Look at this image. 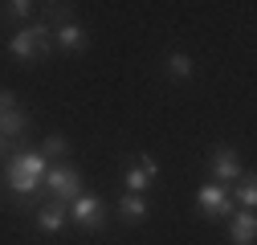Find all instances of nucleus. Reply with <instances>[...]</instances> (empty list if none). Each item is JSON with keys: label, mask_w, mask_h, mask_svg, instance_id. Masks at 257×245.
Here are the masks:
<instances>
[{"label": "nucleus", "mask_w": 257, "mask_h": 245, "mask_svg": "<svg viewBox=\"0 0 257 245\" xmlns=\"http://www.w3.org/2000/svg\"><path fill=\"white\" fill-rule=\"evenodd\" d=\"M45 172H49V164H45L41 151H17V156L5 164V188H9L13 196H25V200H29V196L41 192Z\"/></svg>", "instance_id": "1"}, {"label": "nucleus", "mask_w": 257, "mask_h": 245, "mask_svg": "<svg viewBox=\"0 0 257 245\" xmlns=\"http://www.w3.org/2000/svg\"><path fill=\"white\" fill-rule=\"evenodd\" d=\"M9 53L21 61V66H33V61H49L53 57V29L45 21L21 25L17 33L9 37Z\"/></svg>", "instance_id": "2"}, {"label": "nucleus", "mask_w": 257, "mask_h": 245, "mask_svg": "<svg viewBox=\"0 0 257 245\" xmlns=\"http://www.w3.org/2000/svg\"><path fill=\"white\" fill-rule=\"evenodd\" d=\"M86 192V180L82 172L70 164V160H61V164H49L45 180H41V192H37V204H70L74 196Z\"/></svg>", "instance_id": "3"}, {"label": "nucleus", "mask_w": 257, "mask_h": 245, "mask_svg": "<svg viewBox=\"0 0 257 245\" xmlns=\"http://www.w3.org/2000/svg\"><path fill=\"white\" fill-rule=\"evenodd\" d=\"M66 212H70V225L74 229H82V233H102L106 229V204H102V196H94V192H82V196H74L70 204H66Z\"/></svg>", "instance_id": "4"}, {"label": "nucleus", "mask_w": 257, "mask_h": 245, "mask_svg": "<svg viewBox=\"0 0 257 245\" xmlns=\"http://www.w3.org/2000/svg\"><path fill=\"white\" fill-rule=\"evenodd\" d=\"M196 212H204L208 221H229L233 217V196H229V188H224V184H200L196 188Z\"/></svg>", "instance_id": "5"}, {"label": "nucleus", "mask_w": 257, "mask_h": 245, "mask_svg": "<svg viewBox=\"0 0 257 245\" xmlns=\"http://www.w3.org/2000/svg\"><path fill=\"white\" fill-rule=\"evenodd\" d=\"M25 131H29V114L17 106V94H13V90H0V139L13 143V139H21Z\"/></svg>", "instance_id": "6"}, {"label": "nucleus", "mask_w": 257, "mask_h": 245, "mask_svg": "<svg viewBox=\"0 0 257 245\" xmlns=\"http://www.w3.org/2000/svg\"><path fill=\"white\" fill-rule=\"evenodd\" d=\"M208 172H212V184H237L245 176L241 168V156H237V147H212V156H208Z\"/></svg>", "instance_id": "7"}, {"label": "nucleus", "mask_w": 257, "mask_h": 245, "mask_svg": "<svg viewBox=\"0 0 257 245\" xmlns=\"http://www.w3.org/2000/svg\"><path fill=\"white\" fill-rule=\"evenodd\" d=\"M155 176H159V164L151 160V156H135V160H126V172H122V184H126V192H147L151 184H155Z\"/></svg>", "instance_id": "8"}, {"label": "nucleus", "mask_w": 257, "mask_h": 245, "mask_svg": "<svg viewBox=\"0 0 257 245\" xmlns=\"http://www.w3.org/2000/svg\"><path fill=\"white\" fill-rule=\"evenodd\" d=\"M53 49H61V53H86L90 49V33H86V25H78V21H70V25H57L53 29Z\"/></svg>", "instance_id": "9"}, {"label": "nucleus", "mask_w": 257, "mask_h": 245, "mask_svg": "<svg viewBox=\"0 0 257 245\" xmlns=\"http://www.w3.org/2000/svg\"><path fill=\"white\" fill-rule=\"evenodd\" d=\"M66 225H70L66 204H37V212H33V229H37L41 237H57Z\"/></svg>", "instance_id": "10"}, {"label": "nucleus", "mask_w": 257, "mask_h": 245, "mask_svg": "<svg viewBox=\"0 0 257 245\" xmlns=\"http://www.w3.org/2000/svg\"><path fill=\"white\" fill-rule=\"evenodd\" d=\"M147 212H151V204H147V196H139V192H122L118 204H114V217H118L122 225H143Z\"/></svg>", "instance_id": "11"}, {"label": "nucleus", "mask_w": 257, "mask_h": 245, "mask_svg": "<svg viewBox=\"0 0 257 245\" xmlns=\"http://www.w3.org/2000/svg\"><path fill=\"white\" fill-rule=\"evenodd\" d=\"M229 229H224V237H229V245H253V237H257V217L253 212H245V208H237L229 221H224Z\"/></svg>", "instance_id": "12"}, {"label": "nucleus", "mask_w": 257, "mask_h": 245, "mask_svg": "<svg viewBox=\"0 0 257 245\" xmlns=\"http://www.w3.org/2000/svg\"><path fill=\"white\" fill-rule=\"evenodd\" d=\"M164 74L184 86V82H192V74H196V61H192V53H180V49H176V53L164 57Z\"/></svg>", "instance_id": "13"}, {"label": "nucleus", "mask_w": 257, "mask_h": 245, "mask_svg": "<svg viewBox=\"0 0 257 245\" xmlns=\"http://www.w3.org/2000/svg\"><path fill=\"white\" fill-rule=\"evenodd\" d=\"M229 196H233V208H245V212H253V204H257V184H253V172H245L233 188H229Z\"/></svg>", "instance_id": "14"}, {"label": "nucleus", "mask_w": 257, "mask_h": 245, "mask_svg": "<svg viewBox=\"0 0 257 245\" xmlns=\"http://www.w3.org/2000/svg\"><path fill=\"white\" fill-rule=\"evenodd\" d=\"M0 17H5V25H33L37 21V5H33V0H9V5L5 9H0Z\"/></svg>", "instance_id": "15"}, {"label": "nucleus", "mask_w": 257, "mask_h": 245, "mask_svg": "<svg viewBox=\"0 0 257 245\" xmlns=\"http://www.w3.org/2000/svg\"><path fill=\"white\" fill-rule=\"evenodd\" d=\"M37 151L45 156V164H61V160H70V139L53 131V135H45V139H41V147H37Z\"/></svg>", "instance_id": "16"}, {"label": "nucleus", "mask_w": 257, "mask_h": 245, "mask_svg": "<svg viewBox=\"0 0 257 245\" xmlns=\"http://www.w3.org/2000/svg\"><path fill=\"white\" fill-rule=\"evenodd\" d=\"M5 151H9V143H5V139H0V160H5Z\"/></svg>", "instance_id": "17"}]
</instances>
